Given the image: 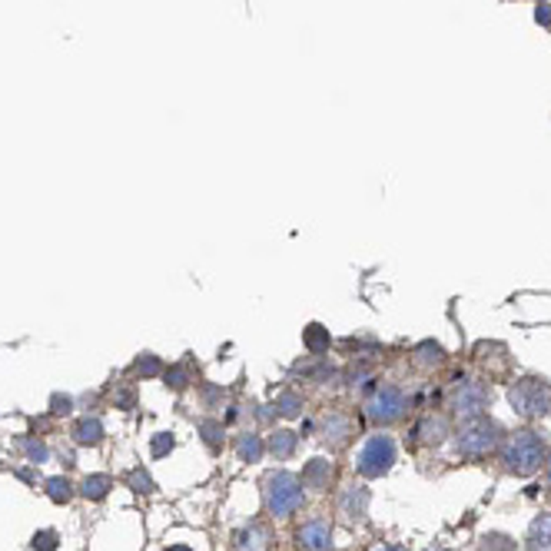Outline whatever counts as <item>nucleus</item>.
Segmentation results:
<instances>
[{
	"label": "nucleus",
	"instance_id": "nucleus-1",
	"mask_svg": "<svg viewBox=\"0 0 551 551\" xmlns=\"http://www.w3.org/2000/svg\"><path fill=\"white\" fill-rule=\"evenodd\" d=\"M262 502L272 518H289L306 505V485L292 472H269L262 482Z\"/></svg>",
	"mask_w": 551,
	"mask_h": 551
},
{
	"label": "nucleus",
	"instance_id": "nucleus-2",
	"mask_svg": "<svg viewBox=\"0 0 551 551\" xmlns=\"http://www.w3.org/2000/svg\"><path fill=\"white\" fill-rule=\"evenodd\" d=\"M542 462H548V455H545V442H542L538 432H515V436L502 445L505 472L535 475L538 468H542Z\"/></svg>",
	"mask_w": 551,
	"mask_h": 551
},
{
	"label": "nucleus",
	"instance_id": "nucleus-3",
	"mask_svg": "<svg viewBox=\"0 0 551 551\" xmlns=\"http://www.w3.org/2000/svg\"><path fill=\"white\" fill-rule=\"evenodd\" d=\"M498 442H502V428L485 416L465 418L455 432V452L465 455V458H485L488 452L498 448Z\"/></svg>",
	"mask_w": 551,
	"mask_h": 551
},
{
	"label": "nucleus",
	"instance_id": "nucleus-4",
	"mask_svg": "<svg viewBox=\"0 0 551 551\" xmlns=\"http://www.w3.org/2000/svg\"><path fill=\"white\" fill-rule=\"evenodd\" d=\"M508 402H512V408L518 416L538 418L551 408V388H548V382H542V379H518V382H512V388H508Z\"/></svg>",
	"mask_w": 551,
	"mask_h": 551
},
{
	"label": "nucleus",
	"instance_id": "nucleus-5",
	"mask_svg": "<svg viewBox=\"0 0 551 551\" xmlns=\"http://www.w3.org/2000/svg\"><path fill=\"white\" fill-rule=\"evenodd\" d=\"M396 462V442L388 436H372L356 458V472L362 478H382Z\"/></svg>",
	"mask_w": 551,
	"mask_h": 551
},
{
	"label": "nucleus",
	"instance_id": "nucleus-6",
	"mask_svg": "<svg viewBox=\"0 0 551 551\" xmlns=\"http://www.w3.org/2000/svg\"><path fill=\"white\" fill-rule=\"evenodd\" d=\"M492 402V392L485 382H475V379H458L455 388L448 392V408H455L462 418H475L485 416V408Z\"/></svg>",
	"mask_w": 551,
	"mask_h": 551
},
{
	"label": "nucleus",
	"instance_id": "nucleus-7",
	"mask_svg": "<svg viewBox=\"0 0 551 551\" xmlns=\"http://www.w3.org/2000/svg\"><path fill=\"white\" fill-rule=\"evenodd\" d=\"M406 392L398 386H379L372 396H369L366 402V416L376 422V426H392V422H398V418L406 416Z\"/></svg>",
	"mask_w": 551,
	"mask_h": 551
},
{
	"label": "nucleus",
	"instance_id": "nucleus-8",
	"mask_svg": "<svg viewBox=\"0 0 551 551\" xmlns=\"http://www.w3.org/2000/svg\"><path fill=\"white\" fill-rule=\"evenodd\" d=\"M296 545L306 551H329L332 548V525L326 518H309L296 528Z\"/></svg>",
	"mask_w": 551,
	"mask_h": 551
},
{
	"label": "nucleus",
	"instance_id": "nucleus-9",
	"mask_svg": "<svg viewBox=\"0 0 551 551\" xmlns=\"http://www.w3.org/2000/svg\"><path fill=\"white\" fill-rule=\"evenodd\" d=\"M232 545H236V551H269L272 548L269 525H266V522H249L246 528H240V532H236Z\"/></svg>",
	"mask_w": 551,
	"mask_h": 551
},
{
	"label": "nucleus",
	"instance_id": "nucleus-10",
	"mask_svg": "<svg viewBox=\"0 0 551 551\" xmlns=\"http://www.w3.org/2000/svg\"><path fill=\"white\" fill-rule=\"evenodd\" d=\"M319 432L329 445H346L349 438L356 436V422H352V416H346V412H329V416L322 418Z\"/></svg>",
	"mask_w": 551,
	"mask_h": 551
},
{
	"label": "nucleus",
	"instance_id": "nucleus-11",
	"mask_svg": "<svg viewBox=\"0 0 551 551\" xmlns=\"http://www.w3.org/2000/svg\"><path fill=\"white\" fill-rule=\"evenodd\" d=\"M332 462H326V458H312V462H306V468H302V485L306 488H316V492H326L332 482Z\"/></svg>",
	"mask_w": 551,
	"mask_h": 551
},
{
	"label": "nucleus",
	"instance_id": "nucleus-12",
	"mask_svg": "<svg viewBox=\"0 0 551 551\" xmlns=\"http://www.w3.org/2000/svg\"><path fill=\"white\" fill-rule=\"evenodd\" d=\"M445 432H448V418L445 416H426L416 428H412L416 442H422V445H438L445 438Z\"/></svg>",
	"mask_w": 551,
	"mask_h": 551
},
{
	"label": "nucleus",
	"instance_id": "nucleus-13",
	"mask_svg": "<svg viewBox=\"0 0 551 551\" xmlns=\"http://www.w3.org/2000/svg\"><path fill=\"white\" fill-rule=\"evenodd\" d=\"M366 505H369V492L366 488H349L346 495H342V502H339V512L346 515V518H362L366 515Z\"/></svg>",
	"mask_w": 551,
	"mask_h": 551
},
{
	"label": "nucleus",
	"instance_id": "nucleus-14",
	"mask_svg": "<svg viewBox=\"0 0 551 551\" xmlns=\"http://www.w3.org/2000/svg\"><path fill=\"white\" fill-rule=\"evenodd\" d=\"M296 445H299V436L296 432H289V428H276L269 436V442H266V448H269L276 458H289L292 452H296Z\"/></svg>",
	"mask_w": 551,
	"mask_h": 551
},
{
	"label": "nucleus",
	"instance_id": "nucleus-15",
	"mask_svg": "<svg viewBox=\"0 0 551 551\" xmlns=\"http://www.w3.org/2000/svg\"><path fill=\"white\" fill-rule=\"evenodd\" d=\"M236 452H240L242 462H259L262 455H266V442L256 432H246V436L236 438Z\"/></svg>",
	"mask_w": 551,
	"mask_h": 551
},
{
	"label": "nucleus",
	"instance_id": "nucleus-16",
	"mask_svg": "<svg viewBox=\"0 0 551 551\" xmlns=\"http://www.w3.org/2000/svg\"><path fill=\"white\" fill-rule=\"evenodd\" d=\"M302 342H306V349H309L312 356H322V352H329V329H322L319 322H312V326H306L302 329Z\"/></svg>",
	"mask_w": 551,
	"mask_h": 551
},
{
	"label": "nucleus",
	"instance_id": "nucleus-17",
	"mask_svg": "<svg viewBox=\"0 0 551 551\" xmlns=\"http://www.w3.org/2000/svg\"><path fill=\"white\" fill-rule=\"evenodd\" d=\"M103 438V426H100V418H80L77 426H73V442L77 445H97Z\"/></svg>",
	"mask_w": 551,
	"mask_h": 551
},
{
	"label": "nucleus",
	"instance_id": "nucleus-18",
	"mask_svg": "<svg viewBox=\"0 0 551 551\" xmlns=\"http://www.w3.org/2000/svg\"><path fill=\"white\" fill-rule=\"evenodd\" d=\"M528 551H551V515H542V518L532 525Z\"/></svg>",
	"mask_w": 551,
	"mask_h": 551
},
{
	"label": "nucleus",
	"instance_id": "nucleus-19",
	"mask_svg": "<svg viewBox=\"0 0 551 551\" xmlns=\"http://www.w3.org/2000/svg\"><path fill=\"white\" fill-rule=\"evenodd\" d=\"M445 362V349L438 346V342H422V346H416V366L422 369H436Z\"/></svg>",
	"mask_w": 551,
	"mask_h": 551
},
{
	"label": "nucleus",
	"instance_id": "nucleus-20",
	"mask_svg": "<svg viewBox=\"0 0 551 551\" xmlns=\"http://www.w3.org/2000/svg\"><path fill=\"white\" fill-rule=\"evenodd\" d=\"M272 408H276V416H282V418H296L302 412V396L299 392H279Z\"/></svg>",
	"mask_w": 551,
	"mask_h": 551
},
{
	"label": "nucleus",
	"instance_id": "nucleus-21",
	"mask_svg": "<svg viewBox=\"0 0 551 551\" xmlns=\"http://www.w3.org/2000/svg\"><path fill=\"white\" fill-rule=\"evenodd\" d=\"M110 478L107 475H87L83 478V485H80V492L87 495V498H93V502H100V498H107V492H110Z\"/></svg>",
	"mask_w": 551,
	"mask_h": 551
},
{
	"label": "nucleus",
	"instance_id": "nucleus-22",
	"mask_svg": "<svg viewBox=\"0 0 551 551\" xmlns=\"http://www.w3.org/2000/svg\"><path fill=\"white\" fill-rule=\"evenodd\" d=\"M200 432H203V442L210 445V452H220L222 448V422L206 418V422H200Z\"/></svg>",
	"mask_w": 551,
	"mask_h": 551
},
{
	"label": "nucleus",
	"instance_id": "nucleus-23",
	"mask_svg": "<svg viewBox=\"0 0 551 551\" xmlns=\"http://www.w3.org/2000/svg\"><path fill=\"white\" fill-rule=\"evenodd\" d=\"M47 495L57 505L60 502H70V498H73V485H70L67 478H50V482H47Z\"/></svg>",
	"mask_w": 551,
	"mask_h": 551
},
{
	"label": "nucleus",
	"instance_id": "nucleus-24",
	"mask_svg": "<svg viewBox=\"0 0 551 551\" xmlns=\"http://www.w3.org/2000/svg\"><path fill=\"white\" fill-rule=\"evenodd\" d=\"M163 376H166V386H173V388H186L193 382V376H190V369H186L183 362H180V366H170Z\"/></svg>",
	"mask_w": 551,
	"mask_h": 551
},
{
	"label": "nucleus",
	"instance_id": "nucleus-25",
	"mask_svg": "<svg viewBox=\"0 0 551 551\" xmlns=\"http://www.w3.org/2000/svg\"><path fill=\"white\" fill-rule=\"evenodd\" d=\"M482 551H515V542L508 538V535H485Z\"/></svg>",
	"mask_w": 551,
	"mask_h": 551
},
{
	"label": "nucleus",
	"instance_id": "nucleus-26",
	"mask_svg": "<svg viewBox=\"0 0 551 551\" xmlns=\"http://www.w3.org/2000/svg\"><path fill=\"white\" fill-rule=\"evenodd\" d=\"M133 369L140 372V376H160V372H163V366H160V359H156V356H150V352L136 359V366H133Z\"/></svg>",
	"mask_w": 551,
	"mask_h": 551
},
{
	"label": "nucleus",
	"instance_id": "nucleus-27",
	"mask_svg": "<svg viewBox=\"0 0 551 551\" xmlns=\"http://www.w3.org/2000/svg\"><path fill=\"white\" fill-rule=\"evenodd\" d=\"M130 485H133V492H140V495L153 492V478H150L143 468H133V472H130Z\"/></svg>",
	"mask_w": 551,
	"mask_h": 551
},
{
	"label": "nucleus",
	"instance_id": "nucleus-28",
	"mask_svg": "<svg viewBox=\"0 0 551 551\" xmlns=\"http://www.w3.org/2000/svg\"><path fill=\"white\" fill-rule=\"evenodd\" d=\"M34 548H37V551H53V548H57V532L34 535Z\"/></svg>",
	"mask_w": 551,
	"mask_h": 551
},
{
	"label": "nucleus",
	"instance_id": "nucleus-29",
	"mask_svg": "<svg viewBox=\"0 0 551 551\" xmlns=\"http://www.w3.org/2000/svg\"><path fill=\"white\" fill-rule=\"evenodd\" d=\"M173 436H170V432H160V436L153 438V455L156 458H160V455H166V452H173Z\"/></svg>",
	"mask_w": 551,
	"mask_h": 551
},
{
	"label": "nucleus",
	"instance_id": "nucleus-30",
	"mask_svg": "<svg viewBox=\"0 0 551 551\" xmlns=\"http://www.w3.org/2000/svg\"><path fill=\"white\" fill-rule=\"evenodd\" d=\"M70 408H73V398L70 396H53V412H57V416H67Z\"/></svg>",
	"mask_w": 551,
	"mask_h": 551
},
{
	"label": "nucleus",
	"instance_id": "nucleus-31",
	"mask_svg": "<svg viewBox=\"0 0 551 551\" xmlns=\"http://www.w3.org/2000/svg\"><path fill=\"white\" fill-rule=\"evenodd\" d=\"M24 448L30 452V458H34V462H40V458H47V448H43L40 442H30V438H27V442H24Z\"/></svg>",
	"mask_w": 551,
	"mask_h": 551
},
{
	"label": "nucleus",
	"instance_id": "nucleus-32",
	"mask_svg": "<svg viewBox=\"0 0 551 551\" xmlns=\"http://www.w3.org/2000/svg\"><path fill=\"white\" fill-rule=\"evenodd\" d=\"M535 20H538V24H545V27H551V7H548V4H538Z\"/></svg>",
	"mask_w": 551,
	"mask_h": 551
},
{
	"label": "nucleus",
	"instance_id": "nucleus-33",
	"mask_svg": "<svg viewBox=\"0 0 551 551\" xmlns=\"http://www.w3.org/2000/svg\"><path fill=\"white\" fill-rule=\"evenodd\" d=\"M116 406H123V408H133V388H123V392L116 396Z\"/></svg>",
	"mask_w": 551,
	"mask_h": 551
},
{
	"label": "nucleus",
	"instance_id": "nucleus-34",
	"mask_svg": "<svg viewBox=\"0 0 551 551\" xmlns=\"http://www.w3.org/2000/svg\"><path fill=\"white\" fill-rule=\"evenodd\" d=\"M170 551H190V548H186V545H173V548H170Z\"/></svg>",
	"mask_w": 551,
	"mask_h": 551
},
{
	"label": "nucleus",
	"instance_id": "nucleus-35",
	"mask_svg": "<svg viewBox=\"0 0 551 551\" xmlns=\"http://www.w3.org/2000/svg\"><path fill=\"white\" fill-rule=\"evenodd\" d=\"M386 551H406V548H396V545H392V548H386Z\"/></svg>",
	"mask_w": 551,
	"mask_h": 551
},
{
	"label": "nucleus",
	"instance_id": "nucleus-36",
	"mask_svg": "<svg viewBox=\"0 0 551 551\" xmlns=\"http://www.w3.org/2000/svg\"><path fill=\"white\" fill-rule=\"evenodd\" d=\"M548 478H551V458H548Z\"/></svg>",
	"mask_w": 551,
	"mask_h": 551
}]
</instances>
